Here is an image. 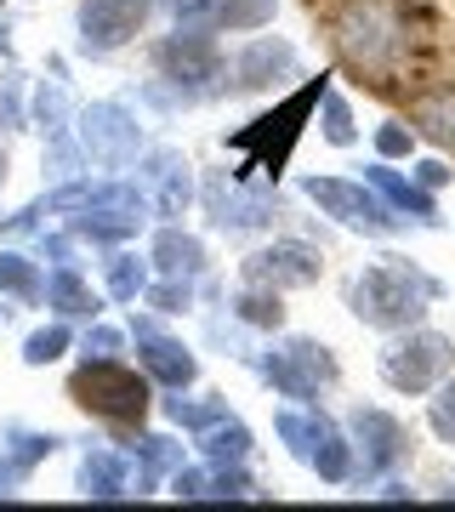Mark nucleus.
Listing matches in <instances>:
<instances>
[{
  "instance_id": "4be33fe9",
  "label": "nucleus",
  "mask_w": 455,
  "mask_h": 512,
  "mask_svg": "<svg viewBox=\"0 0 455 512\" xmlns=\"http://www.w3.org/2000/svg\"><path fill=\"white\" fill-rule=\"evenodd\" d=\"M126 456L137 461V490L131 495H154L160 490V478H171L182 467V444L165 439V433H131Z\"/></svg>"
},
{
  "instance_id": "79ce46f5",
  "label": "nucleus",
  "mask_w": 455,
  "mask_h": 512,
  "mask_svg": "<svg viewBox=\"0 0 455 512\" xmlns=\"http://www.w3.org/2000/svg\"><path fill=\"white\" fill-rule=\"evenodd\" d=\"M29 473H35V467H23L12 450H0V495H18L23 484H29Z\"/></svg>"
},
{
  "instance_id": "ea45409f",
  "label": "nucleus",
  "mask_w": 455,
  "mask_h": 512,
  "mask_svg": "<svg viewBox=\"0 0 455 512\" xmlns=\"http://www.w3.org/2000/svg\"><path fill=\"white\" fill-rule=\"evenodd\" d=\"M410 148H416V126H404V120L376 126V154L382 160H410Z\"/></svg>"
},
{
  "instance_id": "09e8293b",
  "label": "nucleus",
  "mask_w": 455,
  "mask_h": 512,
  "mask_svg": "<svg viewBox=\"0 0 455 512\" xmlns=\"http://www.w3.org/2000/svg\"><path fill=\"white\" fill-rule=\"evenodd\" d=\"M6 319H12V308H6V302H0V325H6Z\"/></svg>"
},
{
  "instance_id": "6ab92c4d",
  "label": "nucleus",
  "mask_w": 455,
  "mask_h": 512,
  "mask_svg": "<svg viewBox=\"0 0 455 512\" xmlns=\"http://www.w3.org/2000/svg\"><path fill=\"white\" fill-rule=\"evenodd\" d=\"M74 490L86 495V501H126L131 495V456L126 450H109V444H86L80 450Z\"/></svg>"
},
{
  "instance_id": "c756f323",
  "label": "nucleus",
  "mask_w": 455,
  "mask_h": 512,
  "mask_svg": "<svg viewBox=\"0 0 455 512\" xmlns=\"http://www.w3.org/2000/svg\"><path fill=\"white\" fill-rule=\"evenodd\" d=\"M228 313H234L245 330H279L285 325V302H279V291H268V285H245V291L228 302Z\"/></svg>"
},
{
  "instance_id": "58836bf2",
  "label": "nucleus",
  "mask_w": 455,
  "mask_h": 512,
  "mask_svg": "<svg viewBox=\"0 0 455 512\" xmlns=\"http://www.w3.org/2000/svg\"><path fill=\"white\" fill-rule=\"evenodd\" d=\"M120 353H126V330L91 325V319H86V336H80V359H120Z\"/></svg>"
},
{
  "instance_id": "a878e982",
  "label": "nucleus",
  "mask_w": 455,
  "mask_h": 512,
  "mask_svg": "<svg viewBox=\"0 0 455 512\" xmlns=\"http://www.w3.org/2000/svg\"><path fill=\"white\" fill-rule=\"evenodd\" d=\"M0 296H12L23 308L46 302V274L29 251H0Z\"/></svg>"
},
{
  "instance_id": "423d86ee",
  "label": "nucleus",
  "mask_w": 455,
  "mask_h": 512,
  "mask_svg": "<svg viewBox=\"0 0 455 512\" xmlns=\"http://www.w3.org/2000/svg\"><path fill=\"white\" fill-rule=\"evenodd\" d=\"M69 399L97 421L137 427V421L148 416L154 382H148V370H131V365H120V359H80V370L69 376Z\"/></svg>"
},
{
  "instance_id": "473e14b6",
  "label": "nucleus",
  "mask_w": 455,
  "mask_h": 512,
  "mask_svg": "<svg viewBox=\"0 0 455 512\" xmlns=\"http://www.w3.org/2000/svg\"><path fill=\"white\" fill-rule=\"evenodd\" d=\"M69 348H74L69 319H52V325H40V330H29V336H23V365H29V370H46V365H57Z\"/></svg>"
},
{
  "instance_id": "49530a36",
  "label": "nucleus",
  "mask_w": 455,
  "mask_h": 512,
  "mask_svg": "<svg viewBox=\"0 0 455 512\" xmlns=\"http://www.w3.org/2000/svg\"><path fill=\"white\" fill-rule=\"evenodd\" d=\"M0 57H12V29L0 23Z\"/></svg>"
},
{
  "instance_id": "f8f14e48",
  "label": "nucleus",
  "mask_w": 455,
  "mask_h": 512,
  "mask_svg": "<svg viewBox=\"0 0 455 512\" xmlns=\"http://www.w3.org/2000/svg\"><path fill=\"white\" fill-rule=\"evenodd\" d=\"M347 439H353V484H376V478H393L410 461V433L404 421L382 404H359L347 416Z\"/></svg>"
},
{
  "instance_id": "a18cd8bd",
  "label": "nucleus",
  "mask_w": 455,
  "mask_h": 512,
  "mask_svg": "<svg viewBox=\"0 0 455 512\" xmlns=\"http://www.w3.org/2000/svg\"><path fill=\"white\" fill-rule=\"evenodd\" d=\"M382 501H404V495H410V484H404V478H382Z\"/></svg>"
},
{
  "instance_id": "c85d7f7f",
  "label": "nucleus",
  "mask_w": 455,
  "mask_h": 512,
  "mask_svg": "<svg viewBox=\"0 0 455 512\" xmlns=\"http://www.w3.org/2000/svg\"><path fill=\"white\" fill-rule=\"evenodd\" d=\"M273 12H279V0H217L211 29L217 35H256V29L273 23Z\"/></svg>"
},
{
  "instance_id": "f704fd0d",
  "label": "nucleus",
  "mask_w": 455,
  "mask_h": 512,
  "mask_svg": "<svg viewBox=\"0 0 455 512\" xmlns=\"http://www.w3.org/2000/svg\"><path fill=\"white\" fill-rule=\"evenodd\" d=\"M194 279H148V291H143V302H148V313H160V319H177V313H188L194 308Z\"/></svg>"
},
{
  "instance_id": "37998d69",
  "label": "nucleus",
  "mask_w": 455,
  "mask_h": 512,
  "mask_svg": "<svg viewBox=\"0 0 455 512\" xmlns=\"http://www.w3.org/2000/svg\"><path fill=\"white\" fill-rule=\"evenodd\" d=\"M35 251L46 256V262H57V268H63V262H74V234H69V228H63V234H40Z\"/></svg>"
},
{
  "instance_id": "a19ab883",
  "label": "nucleus",
  "mask_w": 455,
  "mask_h": 512,
  "mask_svg": "<svg viewBox=\"0 0 455 512\" xmlns=\"http://www.w3.org/2000/svg\"><path fill=\"white\" fill-rule=\"evenodd\" d=\"M205 478H211V467H177L165 484H171L177 501H205Z\"/></svg>"
},
{
  "instance_id": "393cba45",
  "label": "nucleus",
  "mask_w": 455,
  "mask_h": 512,
  "mask_svg": "<svg viewBox=\"0 0 455 512\" xmlns=\"http://www.w3.org/2000/svg\"><path fill=\"white\" fill-rule=\"evenodd\" d=\"M410 126H416V137H427V143L455 154V86L416 97V103H410Z\"/></svg>"
},
{
  "instance_id": "7c9ffc66",
  "label": "nucleus",
  "mask_w": 455,
  "mask_h": 512,
  "mask_svg": "<svg viewBox=\"0 0 455 512\" xmlns=\"http://www.w3.org/2000/svg\"><path fill=\"white\" fill-rule=\"evenodd\" d=\"M160 410H165L171 427H182V433H205L211 421L228 416V399H182V387H177V393H165L160 399Z\"/></svg>"
},
{
  "instance_id": "72a5a7b5",
  "label": "nucleus",
  "mask_w": 455,
  "mask_h": 512,
  "mask_svg": "<svg viewBox=\"0 0 455 512\" xmlns=\"http://www.w3.org/2000/svg\"><path fill=\"white\" fill-rule=\"evenodd\" d=\"M319 131H325L330 148H353L359 143V126H353V109H347V97L336 86L319 92Z\"/></svg>"
},
{
  "instance_id": "2f4dec72",
  "label": "nucleus",
  "mask_w": 455,
  "mask_h": 512,
  "mask_svg": "<svg viewBox=\"0 0 455 512\" xmlns=\"http://www.w3.org/2000/svg\"><path fill=\"white\" fill-rule=\"evenodd\" d=\"M0 450H12L23 467H40L46 456L63 450V439H57V433H40V427H23V421H6V427H0Z\"/></svg>"
},
{
  "instance_id": "c9c22d12",
  "label": "nucleus",
  "mask_w": 455,
  "mask_h": 512,
  "mask_svg": "<svg viewBox=\"0 0 455 512\" xmlns=\"http://www.w3.org/2000/svg\"><path fill=\"white\" fill-rule=\"evenodd\" d=\"M211 467V461H205ZM251 495H262L256 490V478L245 473V461L239 467H211V478H205V501H251Z\"/></svg>"
},
{
  "instance_id": "412c9836",
  "label": "nucleus",
  "mask_w": 455,
  "mask_h": 512,
  "mask_svg": "<svg viewBox=\"0 0 455 512\" xmlns=\"http://www.w3.org/2000/svg\"><path fill=\"white\" fill-rule=\"evenodd\" d=\"M148 262H154V274L160 279H194L200 285L205 274H211V256H205V239H194L182 222H160V234H154V251H148Z\"/></svg>"
},
{
  "instance_id": "4c0bfd02",
  "label": "nucleus",
  "mask_w": 455,
  "mask_h": 512,
  "mask_svg": "<svg viewBox=\"0 0 455 512\" xmlns=\"http://www.w3.org/2000/svg\"><path fill=\"white\" fill-rule=\"evenodd\" d=\"M427 427H433L444 444H455V376L433 387V399H427Z\"/></svg>"
},
{
  "instance_id": "f03ea898",
  "label": "nucleus",
  "mask_w": 455,
  "mask_h": 512,
  "mask_svg": "<svg viewBox=\"0 0 455 512\" xmlns=\"http://www.w3.org/2000/svg\"><path fill=\"white\" fill-rule=\"evenodd\" d=\"M438 302H444V285L410 256H382L364 274L347 279V313L370 330H387V336L404 325H421L427 308H438Z\"/></svg>"
},
{
  "instance_id": "9d476101",
  "label": "nucleus",
  "mask_w": 455,
  "mask_h": 512,
  "mask_svg": "<svg viewBox=\"0 0 455 512\" xmlns=\"http://www.w3.org/2000/svg\"><path fill=\"white\" fill-rule=\"evenodd\" d=\"M74 137H80L86 165H97V171H126V165H137V154L148 148L143 120H137L131 103H120V97L86 103V109L74 114Z\"/></svg>"
},
{
  "instance_id": "20e7f679",
  "label": "nucleus",
  "mask_w": 455,
  "mask_h": 512,
  "mask_svg": "<svg viewBox=\"0 0 455 512\" xmlns=\"http://www.w3.org/2000/svg\"><path fill=\"white\" fill-rule=\"evenodd\" d=\"M154 74L194 109L228 92V57L217 46V29H171L154 40Z\"/></svg>"
},
{
  "instance_id": "9b49d317",
  "label": "nucleus",
  "mask_w": 455,
  "mask_h": 512,
  "mask_svg": "<svg viewBox=\"0 0 455 512\" xmlns=\"http://www.w3.org/2000/svg\"><path fill=\"white\" fill-rule=\"evenodd\" d=\"M302 194H308L330 222H342V228H353V234L393 239L404 228V217L376 194V188L364 183V177L359 183H353V177H302Z\"/></svg>"
},
{
  "instance_id": "0eeeda50",
  "label": "nucleus",
  "mask_w": 455,
  "mask_h": 512,
  "mask_svg": "<svg viewBox=\"0 0 455 512\" xmlns=\"http://www.w3.org/2000/svg\"><path fill=\"white\" fill-rule=\"evenodd\" d=\"M273 433L291 450V461H302V467L319 473L325 484H353V439H347V427H336L319 404H291V410H279V416H273Z\"/></svg>"
},
{
  "instance_id": "5701e85b",
  "label": "nucleus",
  "mask_w": 455,
  "mask_h": 512,
  "mask_svg": "<svg viewBox=\"0 0 455 512\" xmlns=\"http://www.w3.org/2000/svg\"><path fill=\"white\" fill-rule=\"evenodd\" d=\"M46 308H52L57 319H97L103 302H97V291L86 285L80 262H63V268L46 274Z\"/></svg>"
},
{
  "instance_id": "ddd939ff",
  "label": "nucleus",
  "mask_w": 455,
  "mask_h": 512,
  "mask_svg": "<svg viewBox=\"0 0 455 512\" xmlns=\"http://www.w3.org/2000/svg\"><path fill=\"white\" fill-rule=\"evenodd\" d=\"M279 194L268 183H245V177H228V171H211L205 177V217L217 234H262L279 222Z\"/></svg>"
},
{
  "instance_id": "7ed1b4c3",
  "label": "nucleus",
  "mask_w": 455,
  "mask_h": 512,
  "mask_svg": "<svg viewBox=\"0 0 455 512\" xmlns=\"http://www.w3.org/2000/svg\"><path fill=\"white\" fill-rule=\"evenodd\" d=\"M325 80H330V74L308 80L302 92H291L285 103H273L268 114H256L251 126H239L234 137H228V148H234V154H245V171H256L262 183H279V171H285V160H291L296 137H302V126H308V114L319 109Z\"/></svg>"
},
{
  "instance_id": "dca6fc26",
  "label": "nucleus",
  "mask_w": 455,
  "mask_h": 512,
  "mask_svg": "<svg viewBox=\"0 0 455 512\" xmlns=\"http://www.w3.org/2000/svg\"><path fill=\"white\" fill-rule=\"evenodd\" d=\"M137 183H143L154 222H182L194 205V165L182 160V148H143L137 154Z\"/></svg>"
},
{
  "instance_id": "c03bdc74",
  "label": "nucleus",
  "mask_w": 455,
  "mask_h": 512,
  "mask_svg": "<svg viewBox=\"0 0 455 512\" xmlns=\"http://www.w3.org/2000/svg\"><path fill=\"white\" fill-rule=\"evenodd\" d=\"M416 183L421 188H444V183H450V165H444V160H421L416 165Z\"/></svg>"
},
{
  "instance_id": "bb28decb",
  "label": "nucleus",
  "mask_w": 455,
  "mask_h": 512,
  "mask_svg": "<svg viewBox=\"0 0 455 512\" xmlns=\"http://www.w3.org/2000/svg\"><path fill=\"white\" fill-rule=\"evenodd\" d=\"M148 279H154V262L137 251H114L109 262H103V291L114 296V302H143Z\"/></svg>"
},
{
  "instance_id": "b1692460",
  "label": "nucleus",
  "mask_w": 455,
  "mask_h": 512,
  "mask_svg": "<svg viewBox=\"0 0 455 512\" xmlns=\"http://www.w3.org/2000/svg\"><path fill=\"white\" fill-rule=\"evenodd\" d=\"M194 444H200V456L211 461V467H239V461H251V427L228 410L222 421H211L205 433H194Z\"/></svg>"
},
{
  "instance_id": "de8ad7c7",
  "label": "nucleus",
  "mask_w": 455,
  "mask_h": 512,
  "mask_svg": "<svg viewBox=\"0 0 455 512\" xmlns=\"http://www.w3.org/2000/svg\"><path fill=\"white\" fill-rule=\"evenodd\" d=\"M0 183H6V148H0Z\"/></svg>"
},
{
  "instance_id": "f3484780",
  "label": "nucleus",
  "mask_w": 455,
  "mask_h": 512,
  "mask_svg": "<svg viewBox=\"0 0 455 512\" xmlns=\"http://www.w3.org/2000/svg\"><path fill=\"white\" fill-rule=\"evenodd\" d=\"M131 336H137V353H143V370H148V382L154 387H165V393L194 387L200 359H194V348H188L182 336H171L160 319H131Z\"/></svg>"
},
{
  "instance_id": "1a4fd4ad",
  "label": "nucleus",
  "mask_w": 455,
  "mask_h": 512,
  "mask_svg": "<svg viewBox=\"0 0 455 512\" xmlns=\"http://www.w3.org/2000/svg\"><path fill=\"white\" fill-rule=\"evenodd\" d=\"M376 370L393 393H433L444 376L455 370V342L444 330H421V325H404L393 330V342L376 353Z\"/></svg>"
},
{
  "instance_id": "aec40b11",
  "label": "nucleus",
  "mask_w": 455,
  "mask_h": 512,
  "mask_svg": "<svg viewBox=\"0 0 455 512\" xmlns=\"http://www.w3.org/2000/svg\"><path fill=\"white\" fill-rule=\"evenodd\" d=\"M364 183L376 188L393 211H399L404 222H416V228H438V200H433V188H421L416 177H404V171H393L387 160H376L370 171H364Z\"/></svg>"
},
{
  "instance_id": "f257e3e1",
  "label": "nucleus",
  "mask_w": 455,
  "mask_h": 512,
  "mask_svg": "<svg viewBox=\"0 0 455 512\" xmlns=\"http://www.w3.org/2000/svg\"><path fill=\"white\" fill-rule=\"evenodd\" d=\"M46 200V217H63L74 239H91V245H126V239L143 234V222L154 217L143 183H126V177H63Z\"/></svg>"
},
{
  "instance_id": "2eb2a0df",
  "label": "nucleus",
  "mask_w": 455,
  "mask_h": 512,
  "mask_svg": "<svg viewBox=\"0 0 455 512\" xmlns=\"http://www.w3.org/2000/svg\"><path fill=\"white\" fill-rule=\"evenodd\" d=\"M148 18V0H80L74 6V40L86 57L126 52Z\"/></svg>"
},
{
  "instance_id": "39448f33",
  "label": "nucleus",
  "mask_w": 455,
  "mask_h": 512,
  "mask_svg": "<svg viewBox=\"0 0 455 512\" xmlns=\"http://www.w3.org/2000/svg\"><path fill=\"white\" fill-rule=\"evenodd\" d=\"M251 370L291 404H319V393H330V387L342 382L336 353H330L325 342H313V336H285V342L256 348Z\"/></svg>"
},
{
  "instance_id": "a211bd4d",
  "label": "nucleus",
  "mask_w": 455,
  "mask_h": 512,
  "mask_svg": "<svg viewBox=\"0 0 455 512\" xmlns=\"http://www.w3.org/2000/svg\"><path fill=\"white\" fill-rule=\"evenodd\" d=\"M296 69H302V52H296L291 40L256 35V40H245L239 57H234V86L239 92H273V86L296 80Z\"/></svg>"
},
{
  "instance_id": "6e6552de",
  "label": "nucleus",
  "mask_w": 455,
  "mask_h": 512,
  "mask_svg": "<svg viewBox=\"0 0 455 512\" xmlns=\"http://www.w3.org/2000/svg\"><path fill=\"white\" fill-rule=\"evenodd\" d=\"M330 29H336V52L359 74H370V80H387L404 52L399 23H393V12H387L382 0H347Z\"/></svg>"
},
{
  "instance_id": "e433bc0d",
  "label": "nucleus",
  "mask_w": 455,
  "mask_h": 512,
  "mask_svg": "<svg viewBox=\"0 0 455 512\" xmlns=\"http://www.w3.org/2000/svg\"><path fill=\"white\" fill-rule=\"evenodd\" d=\"M148 12H160L171 29H211L217 0H148Z\"/></svg>"
},
{
  "instance_id": "4468645a",
  "label": "nucleus",
  "mask_w": 455,
  "mask_h": 512,
  "mask_svg": "<svg viewBox=\"0 0 455 512\" xmlns=\"http://www.w3.org/2000/svg\"><path fill=\"white\" fill-rule=\"evenodd\" d=\"M239 274H245V285H268V291H308V285H319V274H325V256L313 251L308 239H273V245H256L245 262H239Z\"/></svg>"
},
{
  "instance_id": "cd10ccee",
  "label": "nucleus",
  "mask_w": 455,
  "mask_h": 512,
  "mask_svg": "<svg viewBox=\"0 0 455 512\" xmlns=\"http://www.w3.org/2000/svg\"><path fill=\"white\" fill-rule=\"evenodd\" d=\"M57 80H40L35 86V126L46 131V143L52 137H69L74 131V109H69V86H63V63H52Z\"/></svg>"
}]
</instances>
